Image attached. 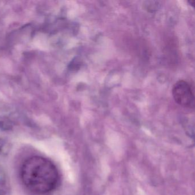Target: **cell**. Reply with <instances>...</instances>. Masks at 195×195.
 I'll use <instances>...</instances> for the list:
<instances>
[{
  "instance_id": "obj_3",
  "label": "cell",
  "mask_w": 195,
  "mask_h": 195,
  "mask_svg": "<svg viewBox=\"0 0 195 195\" xmlns=\"http://www.w3.org/2000/svg\"><path fill=\"white\" fill-rule=\"evenodd\" d=\"M188 3L190 4V5L192 6H193V7H194V6H195V0H189V1H188Z\"/></svg>"
},
{
  "instance_id": "obj_2",
  "label": "cell",
  "mask_w": 195,
  "mask_h": 195,
  "mask_svg": "<svg viewBox=\"0 0 195 195\" xmlns=\"http://www.w3.org/2000/svg\"><path fill=\"white\" fill-rule=\"evenodd\" d=\"M174 100L178 105L186 108H193L195 97L190 85L184 80L176 82L172 88Z\"/></svg>"
},
{
  "instance_id": "obj_1",
  "label": "cell",
  "mask_w": 195,
  "mask_h": 195,
  "mask_svg": "<svg viewBox=\"0 0 195 195\" xmlns=\"http://www.w3.org/2000/svg\"><path fill=\"white\" fill-rule=\"evenodd\" d=\"M21 178L29 191L43 195L53 191L59 182V174L54 164L41 156L26 159L21 168Z\"/></svg>"
}]
</instances>
